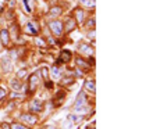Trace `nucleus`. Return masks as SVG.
<instances>
[{
  "instance_id": "nucleus-1",
  "label": "nucleus",
  "mask_w": 167,
  "mask_h": 129,
  "mask_svg": "<svg viewBox=\"0 0 167 129\" xmlns=\"http://www.w3.org/2000/svg\"><path fill=\"white\" fill-rule=\"evenodd\" d=\"M49 28L56 36H61L63 35V22L61 21H50L49 22Z\"/></svg>"
},
{
  "instance_id": "nucleus-2",
  "label": "nucleus",
  "mask_w": 167,
  "mask_h": 129,
  "mask_svg": "<svg viewBox=\"0 0 167 129\" xmlns=\"http://www.w3.org/2000/svg\"><path fill=\"white\" fill-rule=\"evenodd\" d=\"M39 81H40V74L39 72H35L30 76L28 79V83H30V93H34L36 90V86L39 85Z\"/></svg>"
},
{
  "instance_id": "nucleus-3",
  "label": "nucleus",
  "mask_w": 167,
  "mask_h": 129,
  "mask_svg": "<svg viewBox=\"0 0 167 129\" xmlns=\"http://www.w3.org/2000/svg\"><path fill=\"white\" fill-rule=\"evenodd\" d=\"M21 119L25 121V122H28V124H31V125H35L38 122V117L34 114H22L21 115Z\"/></svg>"
},
{
  "instance_id": "nucleus-4",
  "label": "nucleus",
  "mask_w": 167,
  "mask_h": 129,
  "mask_svg": "<svg viewBox=\"0 0 167 129\" xmlns=\"http://www.w3.org/2000/svg\"><path fill=\"white\" fill-rule=\"evenodd\" d=\"M0 40H1V45L3 46H7L10 43V36H9V31L7 29L0 31Z\"/></svg>"
},
{
  "instance_id": "nucleus-5",
  "label": "nucleus",
  "mask_w": 167,
  "mask_h": 129,
  "mask_svg": "<svg viewBox=\"0 0 167 129\" xmlns=\"http://www.w3.org/2000/svg\"><path fill=\"white\" fill-rule=\"evenodd\" d=\"M42 108H43L42 100H34V103H32V105H31V111L38 113V111H42Z\"/></svg>"
},
{
  "instance_id": "nucleus-6",
  "label": "nucleus",
  "mask_w": 167,
  "mask_h": 129,
  "mask_svg": "<svg viewBox=\"0 0 167 129\" xmlns=\"http://www.w3.org/2000/svg\"><path fill=\"white\" fill-rule=\"evenodd\" d=\"M85 100H86V96H85L84 92H81V93L78 94V99H77V101H75V108H79L81 105L85 104Z\"/></svg>"
},
{
  "instance_id": "nucleus-7",
  "label": "nucleus",
  "mask_w": 167,
  "mask_h": 129,
  "mask_svg": "<svg viewBox=\"0 0 167 129\" xmlns=\"http://www.w3.org/2000/svg\"><path fill=\"white\" fill-rule=\"evenodd\" d=\"M27 32H30V35H36L38 33V26L35 25L34 21L27 24Z\"/></svg>"
},
{
  "instance_id": "nucleus-8",
  "label": "nucleus",
  "mask_w": 167,
  "mask_h": 129,
  "mask_svg": "<svg viewBox=\"0 0 167 129\" xmlns=\"http://www.w3.org/2000/svg\"><path fill=\"white\" fill-rule=\"evenodd\" d=\"M1 65H3V71H4V72H10L11 71V61L9 57H6V58L1 60Z\"/></svg>"
},
{
  "instance_id": "nucleus-9",
  "label": "nucleus",
  "mask_w": 167,
  "mask_h": 129,
  "mask_svg": "<svg viewBox=\"0 0 167 129\" xmlns=\"http://www.w3.org/2000/svg\"><path fill=\"white\" fill-rule=\"evenodd\" d=\"M75 64L78 65V68H81V70H89V64L86 63V61H84L81 57H77V60H75Z\"/></svg>"
},
{
  "instance_id": "nucleus-10",
  "label": "nucleus",
  "mask_w": 167,
  "mask_h": 129,
  "mask_svg": "<svg viewBox=\"0 0 167 129\" xmlns=\"http://www.w3.org/2000/svg\"><path fill=\"white\" fill-rule=\"evenodd\" d=\"M22 4H24L25 13L31 14V13H32V10H34V4H32V0H22Z\"/></svg>"
},
{
  "instance_id": "nucleus-11",
  "label": "nucleus",
  "mask_w": 167,
  "mask_h": 129,
  "mask_svg": "<svg viewBox=\"0 0 167 129\" xmlns=\"http://www.w3.org/2000/svg\"><path fill=\"white\" fill-rule=\"evenodd\" d=\"M70 60H71V53H70L68 50H63L61 54H60V61H63V63H68Z\"/></svg>"
},
{
  "instance_id": "nucleus-12",
  "label": "nucleus",
  "mask_w": 167,
  "mask_h": 129,
  "mask_svg": "<svg viewBox=\"0 0 167 129\" xmlns=\"http://www.w3.org/2000/svg\"><path fill=\"white\" fill-rule=\"evenodd\" d=\"M75 20L74 18H68V20L66 21V31L67 32H70V31H73L74 28H75Z\"/></svg>"
},
{
  "instance_id": "nucleus-13",
  "label": "nucleus",
  "mask_w": 167,
  "mask_h": 129,
  "mask_svg": "<svg viewBox=\"0 0 167 129\" xmlns=\"http://www.w3.org/2000/svg\"><path fill=\"white\" fill-rule=\"evenodd\" d=\"M79 51H84V53H86V54H89V56L94 54V50H92V47H89V46L85 45V43L79 45Z\"/></svg>"
},
{
  "instance_id": "nucleus-14",
  "label": "nucleus",
  "mask_w": 167,
  "mask_h": 129,
  "mask_svg": "<svg viewBox=\"0 0 167 129\" xmlns=\"http://www.w3.org/2000/svg\"><path fill=\"white\" fill-rule=\"evenodd\" d=\"M79 1L82 3V6L88 7V9H94L95 7V0H79Z\"/></svg>"
},
{
  "instance_id": "nucleus-15",
  "label": "nucleus",
  "mask_w": 167,
  "mask_h": 129,
  "mask_svg": "<svg viewBox=\"0 0 167 129\" xmlns=\"http://www.w3.org/2000/svg\"><path fill=\"white\" fill-rule=\"evenodd\" d=\"M75 17H77V21H78V24H82L84 22V11L82 10H75Z\"/></svg>"
},
{
  "instance_id": "nucleus-16",
  "label": "nucleus",
  "mask_w": 167,
  "mask_h": 129,
  "mask_svg": "<svg viewBox=\"0 0 167 129\" xmlns=\"http://www.w3.org/2000/svg\"><path fill=\"white\" fill-rule=\"evenodd\" d=\"M85 89H88L89 92H95V82L94 81H86L85 82Z\"/></svg>"
},
{
  "instance_id": "nucleus-17",
  "label": "nucleus",
  "mask_w": 167,
  "mask_h": 129,
  "mask_svg": "<svg viewBox=\"0 0 167 129\" xmlns=\"http://www.w3.org/2000/svg\"><path fill=\"white\" fill-rule=\"evenodd\" d=\"M11 89L13 90H21V83L18 82V79H13L11 81Z\"/></svg>"
},
{
  "instance_id": "nucleus-18",
  "label": "nucleus",
  "mask_w": 167,
  "mask_h": 129,
  "mask_svg": "<svg viewBox=\"0 0 167 129\" xmlns=\"http://www.w3.org/2000/svg\"><path fill=\"white\" fill-rule=\"evenodd\" d=\"M52 74H53L54 78H60V68L57 65H53V67H52Z\"/></svg>"
},
{
  "instance_id": "nucleus-19",
  "label": "nucleus",
  "mask_w": 167,
  "mask_h": 129,
  "mask_svg": "<svg viewBox=\"0 0 167 129\" xmlns=\"http://www.w3.org/2000/svg\"><path fill=\"white\" fill-rule=\"evenodd\" d=\"M61 13V9L60 7H53L52 10H50V15H59Z\"/></svg>"
},
{
  "instance_id": "nucleus-20",
  "label": "nucleus",
  "mask_w": 167,
  "mask_h": 129,
  "mask_svg": "<svg viewBox=\"0 0 167 129\" xmlns=\"http://www.w3.org/2000/svg\"><path fill=\"white\" fill-rule=\"evenodd\" d=\"M35 43H36L38 46H40V47L46 46V42H45V40L42 39V38H36V39H35Z\"/></svg>"
},
{
  "instance_id": "nucleus-21",
  "label": "nucleus",
  "mask_w": 167,
  "mask_h": 129,
  "mask_svg": "<svg viewBox=\"0 0 167 129\" xmlns=\"http://www.w3.org/2000/svg\"><path fill=\"white\" fill-rule=\"evenodd\" d=\"M10 128H11V129H27V128H25V126H24V125H21V124H17V122H14V124L11 125Z\"/></svg>"
},
{
  "instance_id": "nucleus-22",
  "label": "nucleus",
  "mask_w": 167,
  "mask_h": 129,
  "mask_svg": "<svg viewBox=\"0 0 167 129\" xmlns=\"http://www.w3.org/2000/svg\"><path fill=\"white\" fill-rule=\"evenodd\" d=\"M27 75V70H21L17 72V78H22V76H25Z\"/></svg>"
},
{
  "instance_id": "nucleus-23",
  "label": "nucleus",
  "mask_w": 167,
  "mask_h": 129,
  "mask_svg": "<svg viewBox=\"0 0 167 129\" xmlns=\"http://www.w3.org/2000/svg\"><path fill=\"white\" fill-rule=\"evenodd\" d=\"M42 74H43L45 79H48V68H46V67H43V68H42Z\"/></svg>"
},
{
  "instance_id": "nucleus-24",
  "label": "nucleus",
  "mask_w": 167,
  "mask_h": 129,
  "mask_svg": "<svg viewBox=\"0 0 167 129\" xmlns=\"http://www.w3.org/2000/svg\"><path fill=\"white\" fill-rule=\"evenodd\" d=\"M86 26H88V28H94V26H95V21L94 20H89L88 24H86Z\"/></svg>"
},
{
  "instance_id": "nucleus-25",
  "label": "nucleus",
  "mask_w": 167,
  "mask_h": 129,
  "mask_svg": "<svg viewBox=\"0 0 167 129\" xmlns=\"http://www.w3.org/2000/svg\"><path fill=\"white\" fill-rule=\"evenodd\" d=\"M0 129H11V128H10V125H9V124H1Z\"/></svg>"
},
{
  "instance_id": "nucleus-26",
  "label": "nucleus",
  "mask_w": 167,
  "mask_h": 129,
  "mask_svg": "<svg viewBox=\"0 0 167 129\" xmlns=\"http://www.w3.org/2000/svg\"><path fill=\"white\" fill-rule=\"evenodd\" d=\"M0 50H1V47H0Z\"/></svg>"
}]
</instances>
